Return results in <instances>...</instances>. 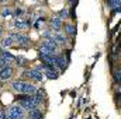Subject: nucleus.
<instances>
[{
    "label": "nucleus",
    "instance_id": "1",
    "mask_svg": "<svg viewBox=\"0 0 121 119\" xmlns=\"http://www.w3.org/2000/svg\"><path fill=\"white\" fill-rule=\"evenodd\" d=\"M24 108H21L20 105H13L6 112V116L9 119H24Z\"/></svg>",
    "mask_w": 121,
    "mask_h": 119
},
{
    "label": "nucleus",
    "instance_id": "2",
    "mask_svg": "<svg viewBox=\"0 0 121 119\" xmlns=\"http://www.w3.org/2000/svg\"><path fill=\"white\" fill-rule=\"evenodd\" d=\"M23 76H24L26 79H32V80H35V81H41V80L44 79V74L41 73L39 69H30V70H26V71L23 73Z\"/></svg>",
    "mask_w": 121,
    "mask_h": 119
},
{
    "label": "nucleus",
    "instance_id": "3",
    "mask_svg": "<svg viewBox=\"0 0 121 119\" xmlns=\"http://www.w3.org/2000/svg\"><path fill=\"white\" fill-rule=\"evenodd\" d=\"M11 38L18 42L20 45H30V38L26 36V35H21V34H11Z\"/></svg>",
    "mask_w": 121,
    "mask_h": 119
},
{
    "label": "nucleus",
    "instance_id": "4",
    "mask_svg": "<svg viewBox=\"0 0 121 119\" xmlns=\"http://www.w3.org/2000/svg\"><path fill=\"white\" fill-rule=\"evenodd\" d=\"M13 77V69L10 66H6L0 70V80H9Z\"/></svg>",
    "mask_w": 121,
    "mask_h": 119
},
{
    "label": "nucleus",
    "instance_id": "5",
    "mask_svg": "<svg viewBox=\"0 0 121 119\" xmlns=\"http://www.w3.org/2000/svg\"><path fill=\"white\" fill-rule=\"evenodd\" d=\"M21 92H23V94H30V95H32V94H35V92H37V88H35V86H32L31 83L24 81V83H23Z\"/></svg>",
    "mask_w": 121,
    "mask_h": 119
},
{
    "label": "nucleus",
    "instance_id": "6",
    "mask_svg": "<svg viewBox=\"0 0 121 119\" xmlns=\"http://www.w3.org/2000/svg\"><path fill=\"white\" fill-rule=\"evenodd\" d=\"M66 62H68V60L63 58V55H58V56H55V66H56L59 70H65V67H66Z\"/></svg>",
    "mask_w": 121,
    "mask_h": 119
},
{
    "label": "nucleus",
    "instance_id": "7",
    "mask_svg": "<svg viewBox=\"0 0 121 119\" xmlns=\"http://www.w3.org/2000/svg\"><path fill=\"white\" fill-rule=\"evenodd\" d=\"M44 46H47L48 49H51V51H56V48H58V42L54 39V38H48V39H45L44 41Z\"/></svg>",
    "mask_w": 121,
    "mask_h": 119
},
{
    "label": "nucleus",
    "instance_id": "8",
    "mask_svg": "<svg viewBox=\"0 0 121 119\" xmlns=\"http://www.w3.org/2000/svg\"><path fill=\"white\" fill-rule=\"evenodd\" d=\"M13 25H14L16 30H26L27 27L31 25V21H26V23H24V21H21V20H16Z\"/></svg>",
    "mask_w": 121,
    "mask_h": 119
},
{
    "label": "nucleus",
    "instance_id": "9",
    "mask_svg": "<svg viewBox=\"0 0 121 119\" xmlns=\"http://www.w3.org/2000/svg\"><path fill=\"white\" fill-rule=\"evenodd\" d=\"M28 112H30V118H31V119H44L42 112H41L38 108H34V109L28 111Z\"/></svg>",
    "mask_w": 121,
    "mask_h": 119
},
{
    "label": "nucleus",
    "instance_id": "10",
    "mask_svg": "<svg viewBox=\"0 0 121 119\" xmlns=\"http://www.w3.org/2000/svg\"><path fill=\"white\" fill-rule=\"evenodd\" d=\"M51 27L55 31H59L60 27H62V20L59 17H55V18H51Z\"/></svg>",
    "mask_w": 121,
    "mask_h": 119
},
{
    "label": "nucleus",
    "instance_id": "11",
    "mask_svg": "<svg viewBox=\"0 0 121 119\" xmlns=\"http://www.w3.org/2000/svg\"><path fill=\"white\" fill-rule=\"evenodd\" d=\"M38 53L39 55H45V56H51V55H54V51H51V49H48L47 46H39V49H38Z\"/></svg>",
    "mask_w": 121,
    "mask_h": 119
},
{
    "label": "nucleus",
    "instance_id": "12",
    "mask_svg": "<svg viewBox=\"0 0 121 119\" xmlns=\"http://www.w3.org/2000/svg\"><path fill=\"white\" fill-rule=\"evenodd\" d=\"M23 83H24V81L16 80V81H13V83H11V88L14 90V91H17V92H21V88H23Z\"/></svg>",
    "mask_w": 121,
    "mask_h": 119
},
{
    "label": "nucleus",
    "instance_id": "13",
    "mask_svg": "<svg viewBox=\"0 0 121 119\" xmlns=\"http://www.w3.org/2000/svg\"><path fill=\"white\" fill-rule=\"evenodd\" d=\"M54 39H55L56 42H59V44H65V42H66V38H65L62 34H59V32H58V34L54 36Z\"/></svg>",
    "mask_w": 121,
    "mask_h": 119
},
{
    "label": "nucleus",
    "instance_id": "14",
    "mask_svg": "<svg viewBox=\"0 0 121 119\" xmlns=\"http://www.w3.org/2000/svg\"><path fill=\"white\" fill-rule=\"evenodd\" d=\"M13 44H14V39L11 38V35L7 36V38H4V41H3V45H4V46H11Z\"/></svg>",
    "mask_w": 121,
    "mask_h": 119
},
{
    "label": "nucleus",
    "instance_id": "15",
    "mask_svg": "<svg viewBox=\"0 0 121 119\" xmlns=\"http://www.w3.org/2000/svg\"><path fill=\"white\" fill-rule=\"evenodd\" d=\"M65 28H66V32L70 34V35H75V34H76V30H75V27H73L72 24H66Z\"/></svg>",
    "mask_w": 121,
    "mask_h": 119
},
{
    "label": "nucleus",
    "instance_id": "16",
    "mask_svg": "<svg viewBox=\"0 0 121 119\" xmlns=\"http://www.w3.org/2000/svg\"><path fill=\"white\" fill-rule=\"evenodd\" d=\"M108 3H110V6H111L113 8L121 7V0H108Z\"/></svg>",
    "mask_w": 121,
    "mask_h": 119
},
{
    "label": "nucleus",
    "instance_id": "17",
    "mask_svg": "<svg viewBox=\"0 0 121 119\" xmlns=\"http://www.w3.org/2000/svg\"><path fill=\"white\" fill-rule=\"evenodd\" d=\"M114 80H116V83H120L121 84V69L114 71Z\"/></svg>",
    "mask_w": 121,
    "mask_h": 119
},
{
    "label": "nucleus",
    "instance_id": "18",
    "mask_svg": "<svg viewBox=\"0 0 121 119\" xmlns=\"http://www.w3.org/2000/svg\"><path fill=\"white\" fill-rule=\"evenodd\" d=\"M59 18H69V13H68L66 8H63V10L59 11Z\"/></svg>",
    "mask_w": 121,
    "mask_h": 119
},
{
    "label": "nucleus",
    "instance_id": "19",
    "mask_svg": "<svg viewBox=\"0 0 121 119\" xmlns=\"http://www.w3.org/2000/svg\"><path fill=\"white\" fill-rule=\"evenodd\" d=\"M16 62H17V64H18V66H24V64H26V59H24V58H21V56L16 58Z\"/></svg>",
    "mask_w": 121,
    "mask_h": 119
},
{
    "label": "nucleus",
    "instance_id": "20",
    "mask_svg": "<svg viewBox=\"0 0 121 119\" xmlns=\"http://www.w3.org/2000/svg\"><path fill=\"white\" fill-rule=\"evenodd\" d=\"M3 17H7V16H11V13H10V10L9 8H6V10H3Z\"/></svg>",
    "mask_w": 121,
    "mask_h": 119
},
{
    "label": "nucleus",
    "instance_id": "21",
    "mask_svg": "<svg viewBox=\"0 0 121 119\" xmlns=\"http://www.w3.org/2000/svg\"><path fill=\"white\" fill-rule=\"evenodd\" d=\"M21 13H23V10H21V8H17V10H16V14H17V16H20Z\"/></svg>",
    "mask_w": 121,
    "mask_h": 119
},
{
    "label": "nucleus",
    "instance_id": "22",
    "mask_svg": "<svg viewBox=\"0 0 121 119\" xmlns=\"http://www.w3.org/2000/svg\"><path fill=\"white\" fill-rule=\"evenodd\" d=\"M4 1H7V0H0V3H4Z\"/></svg>",
    "mask_w": 121,
    "mask_h": 119
},
{
    "label": "nucleus",
    "instance_id": "23",
    "mask_svg": "<svg viewBox=\"0 0 121 119\" xmlns=\"http://www.w3.org/2000/svg\"><path fill=\"white\" fill-rule=\"evenodd\" d=\"M0 36H1V28H0Z\"/></svg>",
    "mask_w": 121,
    "mask_h": 119
},
{
    "label": "nucleus",
    "instance_id": "24",
    "mask_svg": "<svg viewBox=\"0 0 121 119\" xmlns=\"http://www.w3.org/2000/svg\"><path fill=\"white\" fill-rule=\"evenodd\" d=\"M28 119H31V118H28Z\"/></svg>",
    "mask_w": 121,
    "mask_h": 119
}]
</instances>
